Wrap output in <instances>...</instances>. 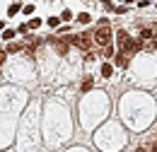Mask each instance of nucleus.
Listing matches in <instances>:
<instances>
[{
	"instance_id": "17",
	"label": "nucleus",
	"mask_w": 157,
	"mask_h": 152,
	"mask_svg": "<svg viewBox=\"0 0 157 152\" xmlns=\"http://www.w3.org/2000/svg\"><path fill=\"white\" fill-rule=\"evenodd\" d=\"M27 32H29V27H27V24H20V27H17V34H27Z\"/></svg>"
},
{
	"instance_id": "18",
	"label": "nucleus",
	"mask_w": 157,
	"mask_h": 152,
	"mask_svg": "<svg viewBox=\"0 0 157 152\" xmlns=\"http://www.w3.org/2000/svg\"><path fill=\"white\" fill-rule=\"evenodd\" d=\"M5 60H7V53H5V51H0V68H2V63H5Z\"/></svg>"
},
{
	"instance_id": "20",
	"label": "nucleus",
	"mask_w": 157,
	"mask_h": 152,
	"mask_svg": "<svg viewBox=\"0 0 157 152\" xmlns=\"http://www.w3.org/2000/svg\"><path fill=\"white\" fill-rule=\"evenodd\" d=\"M136 152H147V150H145V147H138V150Z\"/></svg>"
},
{
	"instance_id": "19",
	"label": "nucleus",
	"mask_w": 157,
	"mask_h": 152,
	"mask_svg": "<svg viewBox=\"0 0 157 152\" xmlns=\"http://www.w3.org/2000/svg\"><path fill=\"white\" fill-rule=\"evenodd\" d=\"M0 32H5V22H0Z\"/></svg>"
},
{
	"instance_id": "14",
	"label": "nucleus",
	"mask_w": 157,
	"mask_h": 152,
	"mask_svg": "<svg viewBox=\"0 0 157 152\" xmlns=\"http://www.w3.org/2000/svg\"><path fill=\"white\" fill-rule=\"evenodd\" d=\"M78 22H80V24H87V22H90V15H87V12L78 15Z\"/></svg>"
},
{
	"instance_id": "10",
	"label": "nucleus",
	"mask_w": 157,
	"mask_h": 152,
	"mask_svg": "<svg viewBox=\"0 0 157 152\" xmlns=\"http://www.w3.org/2000/svg\"><path fill=\"white\" fill-rule=\"evenodd\" d=\"M143 39H155V34H152V29H147V27H145V29L140 32V41H143Z\"/></svg>"
},
{
	"instance_id": "11",
	"label": "nucleus",
	"mask_w": 157,
	"mask_h": 152,
	"mask_svg": "<svg viewBox=\"0 0 157 152\" xmlns=\"http://www.w3.org/2000/svg\"><path fill=\"white\" fill-rule=\"evenodd\" d=\"M20 10H22V5H20V2H15V5H10V10H7V15H17Z\"/></svg>"
},
{
	"instance_id": "1",
	"label": "nucleus",
	"mask_w": 157,
	"mask_h": 152,
	"mask_svg": "<svg viewBox=\"0 0 157 152\" xmlns=\"http://www.w3.org/2000/svg\"><path fill=\"white\" fill-rule=\"evenodd\" d=\"M116 39H118V51H121V53H126L128 58L143 48V41H140V39H131L126 32H123V29H118Z\"/></svg>"
},
{
	"instance_id": "5",
	"label": "nucleus",
	"mask_w": 157,
	"mask_h": 152,
	"mask_svg": "<svg viewBox=\"0 0 157 152\" xmlns=\"http://www.w3.org/2000/svg\"><path fill=\"white\" fill-rule=\"evenodd\" d=\"M92 87H94V77H85V80H82V85H80V89H82V92H90V89H92Z\"/></svg>"
},
{
	"instance_id": "21",
	"label": "nucleus",
	"mask_w": 157,
	"mask_h": 152,
	"mask_svg": "<svg viewBox=\"0 0 157 152\" xmlns=\"http://www.w3.org/2000/svg\"><path fill=\"white\" fill-rule=\"evenodd\" d=\"M152 152H157V142H155V145H152Z\"/></svg>"
},
{
	"instance_id": "8",
	"label": "nucleus",
	"mask_w": 157,
	"mask_h": 152,
	"mask_svg": "<svg viewBox=\"0 0 157 152\" xmlns=\"http://www.w3.org/2000/svg\"><path fill=\"white\" fill-rule=\"evenodd\" d=\"M101 53H104V58H114V56H116V51H114V46H111V44H109V46H104V48H101Z\"/></svg>"
},
{
	"instance_id": "7",
	"label": "nucleus",
	"mask_w": 157,
	"mask_h": 152,
	"mask_svg": "<svg viewBox=\"0 0 157 152\" xmlns=\"http://www.w3.org/2000/svg\"><path fill=\"white\" fill-rule=\"evenodd\" d=\"M101 75L111 77V75H114V65H111V63H104V65H101Z\"/></svg>"
},
{
	"instance_id": "4",
	"label": "nucleus",
	"mask_w": 157,
	"mask_h": 152,
	"mask_svg": "<svg viewBox=\"0 0 157 152\" xmlns=\"http://www.w3.org/2000/svg\"><path fill=\"white\" fill-rule=\"evenodd\" d=\"M92 44H94V39H92V34H90V32H85V34H80V46H78V48H82V51H87V53H90V48H92Z\"/></svg>"
},
{
	"instance_id": "16",
	"label": "nucleus",
	"mask_w": 157,
	"mask_h": 152,
	"mask_svg": "<svg viewBox=\"0 0 157 152\" xmlns=\"http://www.w3.org/2000/svg\"><path fill=\"white\" fill-rule=\"evenodd\" d=\"M22 12H24V15H34V5H24Z\"/></svg>"
},
{
	"instance_id": "9",
	"label": "nucleus",
	"mask_w": 157,
	"mask_h": 152,
	"mask_svg": "<svg viewBox=\"0 0 157 152\" xmlns=\"http://www.w3.org/2000/svg\"><path fill=\"white\" fill-rule=\"evenodd\" d=\"M22 48H24L22 44H10V46H7V53H20Z\"/></svg>"
},
{
	"instance_id": "13",
	"label": "nucleus",
	"mask_w": 157,
	"mask_h": 152,
	"mask_svg": "<svg viewBox=\"0 0 157 152\" xmlns=\"http://www.w3.org/2000/svg\"><path fill=\"white\" fill-rule=\"evenodd\" d=\"M46 24L56 29V27H58V24H60V19H58V17H48V19H46Z\"/></svg>"
},
{
	"instance_id": "6",
	"label": "nucleus",
	"mask_w": 157,
	"mask_h": 152,
	"mask_svg": "<svg viewBox=\"0 0 157 152\" xmlns=\"http://www.w3.org/2000/svg\"><path fill=\"white\" fill-rule=\"evenodd\" d=\"M114 58H116V65H118V68H126V65H128V56H126V53H121V51H118Z\"/></svg>"
},
{
	"instance_id": "2",
	"label": "nucleus",
	"mask_w": 157,
	"mask_h": 152,
	"mask_svg": "<svg viewBox=\"0 0 157 152\" xmlns=\"http://www.w3.org/2000/svg\"><path fill=\"white\" fill-rule=\"evenodd\" d=\"M92 39H94V44H99L101 48L111 44V27H109V22H106V19H101V22H99V29L92 32Z\"/></svg>"
},
{
	"instance_id": "3",
	"label": "nucleus",
	"mask_w": 157,
	"mask_h": 152,
	"mask_svg": "<svg viewBox=\"0 0 157 152\" xmlns=\"http://www.w3.org/2000/svg\"><path fill=\"white\" fill-rule=\"evenodd\" d=\"M48 44L53 46V51H56L58 56H65V53H68V48H70V44H68L65 39H58V36H51V39H48Z\"/></svg>"
},
{
	"instance_id": "15",
	"label": "nucleus",
	"mask_w": 157,
	"mask_h": 152,
	"mask_svg": "<svg viewBox=\"0 0 157 152\" xmlns=\"http://www.w3.org/2000/svg\"><path fill=\"white\" fill-rule=\"evenodd\" d=\"M12 36H15V32H12V29H5V32H2V39H5V41H10Z\"/></svg>"
},
{
	"instance_id": "12",
	"label": "nucleus",
	"mask_w": 157,
	"mask_h": 152,
	"mask_svg": "<svg viewBox=\"0 0 157 152\" xmlns=\"http://www.w3.org/2000/svg\"><path fill=\"white\" fill-rule=\"evenodd\" d=\"M27 27H29V29H39V27H41V19H39V17H34L29 24H27Z\"/></svg>"
}]
</instances>
